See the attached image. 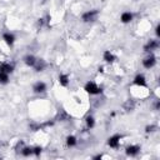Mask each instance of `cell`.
<instances>
[{
    "instance_id": "6da1fadb",
    "label": "cell",
    "mask_w": 160,
    "mask_h": 160,
    "mask_svg": "<svg viewBox=\"0 0 160 160\" xmlns=\"http://www.w3.org/2000/svg\"><path fill=\"white\" fill-rule=\"evenodd\" d=\"M84 90L88 92V94H90V95H99V94H101V88L98 85V84H95L94 81H88L86 84H85V86H84Z\"/></svg>"
},
{
    "instance_id": "7a4b0ae2",
    "label": "cell",
    "mask_w": 160,
    "mask_h": 160,
    "mask_svg": "<svg viewBox=\"0 0 160 160\" xmlns=\"http://www.w3.org/2000/svg\"><path fill=\"white\" fill-rule=\"evenodd\" d=\"M98 15H99V11H98L96 9L89 10V11H86V12H84V14L81 15V20H82L84 22H92V21L96 20Z\"/></svg>"
},
{
    "instance_id": "3957f363",
    "label": "cell",
    "mask_w": 160,
    "mask_h": 160,
    "mask_svg": "<svg viewBox=\"0 0 160 160\" xmlns=\"http://www.w3.org/2000/svg\"><path fill=\"white\" fill-rule=\"evenodd\" d=\"M155 64H156V58H155L151 52L142 60V66H144L145 69H151Z\"/></svg>"
},
{
    "instance_id": "277c9868",
    "label": "cell",
    "mask_w": 160,
    "mask_h": 160,
    "mask_svg": "<svg viewBox=\"0 0 160 160\" xmlns=\"http://www.w3.org/2000/svg\"><path fill=\"white\" fill-rule=\"evenodd\" d=\"M120 140H121V136L119 134H115L108 139V145L112 149H118L120 146Z\"/></svg>"
},
{
    "instance_id": "5b68a950",
    "label": "cell",
    "mask_w": 160,
    "mask_h": 160,
    "mask_svg": "<svg viewBox=\"0 0 160 160\" xmlns=\"http://www.w3.org/2000/svg\"><path fill=\"white\" fill-rule=\"evenodd\" d=\"M158 48H159V41L151 39V40H149V41L146 42V45L144 46V51H146V52H151V51L156 50Z\"/></svg>"
},
{
    "instance_id": "8992f818",
    "label": "cell",
    "mask_w": 160,
    "mask_h": 160,
    "mask_svg": "<svg viewBox=\"0 0 160 160\" xmlns=\"http://www.w3.org/2000/svg\"><path fill=\"white\" fill-rule=\"evenodd\" d=\"M32 90L36 94H42V92L46 91V84L44 81H36L34 84V86H32Z\"/></svg>"
},
{
    "instance_id": "52a82bcc",
    "label": "cell",
    "mask_w": 160,
    "mask_h": 160,
    "mask_svg": "<svg viewBox=\"0 0 160 160\" xmlns=\"http://www.w3.org/2000/svg\"><path fill=\"white\" fill-rule=\"evenodd\" d=\"M2 40L6 42V45H9V46H12L14 45V42H15V36H14V34L12 32H4L2 34Z\"/></svg>"
},
{
    "instance_id": "ba28073f",
    "label": "cell",
    "mask_w": 160,
    "mask_h": 160,
    "mask_svg": "<svg viewBox=\"0 0 160 160\" xmlns=\"http://www.w3.org/2000/svg\"><path fill=\"white\" fill-rule=\"evenodd\" d=\"M134 84L136 86H140V88H145L146 86V79L142 74H138L135 78H134Z\"/></svg>"
},
{
    "instance_id": "9c48e42d",
    "label": "cell",
    "mask_w": 160,
    "mask_h": 160,
    "mask_svg": "<svg viewBox=\"0 0 160 160\" xmlns=\"http://www.w3.org/2000/svg\"><path fill=\"white\" fill-rule=\"evenodd\" d=\"M0 71L11 74V72L14 71V64H10V62H6V61L0 62Z\"/></svg>"
},
{
    "instance_id": "30bf717a",
    "label": "cell",
    "mask_w": 160,
    "mask_h": 160,
    "mask_svg": "<svg viewBox=\"0 0 160 160\" xmlns=\"http://www.w3.org/2000/svg\"><path fill=\"white\" fill-rule=\"evenodd\" d=\"M102 59L105 60V62H114L115 60H116V58H115V55L110 51V50H105L104 51V54H102Z\"/></svg>"
},
{
    "instance_id": "8fae6325",
    "label": "cell",
    "mask_w": 160,
    "mask_h": 160,
    "mask_svg": "<svg viewBox=\"0 0 160 160\" xmlns=\"http://www.w3.org/2000/svg\"><path fill=\"white\" fill-rule=\"evenodd\" d=\"M132 14L130 12V11H124L122 14H121V16H120V20H121V22L122 24H129V22H131V20H132Z\"/></svg>"
},
{
    "instance_id": "7c38bea8",
    "label": "cell",
    "mask_w": 160,
    "mask_h": 160,
    "mask_svg": "<svg viewBox=\"0 0 160 160\" xmlns=\"http://www.w3.org/2000/svg\"><path fill=\"white\" fill-rule=\"evenodd\" d=\"M140 151V146L139 145H130L126 148V154L129 156H135L138 155V152Z\"/></svg>"
},
{
    "instance_id": "4fadbf2b",
    "label": "cell",
    "mask_w": 160,
    "mask_h": 160,
    "mask_svg": "<svg viewBox=\"0 0 160 160\" xmlns=\"http://www.w3.org/2000/svg\"><path fill=\"white\" fill-rule=\"evenodd\" d=\"M24 62H25V65H28V66H34L35 65V62H36V58L34 56V55H30V54H28V55H25L24 56Z\"/></svg>"
},
{
    "instance_id": "5bb4252c",
    "label": "cell",
    "mask_w": 160,
    "mask_h": 160,
    "mask_svg": "<svg viewBox=\"0 0 160 160\" xmlns=\"http://www.w3.org/2000/svg\"><path fill=\"white\" fill-rule=\"evenodd\" d=\"M32 68L35 69V71L40 72V71H42V70L46 68V62H45L42 59H36V62H35V65H34Z\"/></svg>"
},
{
    "instance_id": "9a60e30c",
    "label": "cell",
    "mask_w": 160,
    "mask_h": 160,
    "mask_svg": "<svg viewBox=\"0 0 160 160\" xmlns=\"http://www.w3.org/2000/svg\"><path fill=\"white\" fill-rule=\"evenodd\" d=\"M70 82V79H69V75L68 74H60L59 75V84L64 88H66Z\"/></svg>"
},
{
    "instance_id": "2e32d148",
    "label": "cell",
    "mask_w": 160,
    "mask_h": 160,
    "mask_svg": "<svg viewBox=\"0 0 160 160\" xmlns=\"http://www.w3.org/2000/svg\"><path fill=\"white\" fill-rule=\"evenodd\" d=\"M76 142H78V140H76V138H75L74 135H69V136L66 138V145H68L69 148L75 146V145H76Z\"/></svg>"
},
{
    "instance_id": "e0dca14e",
    "label": "cell",
    "mask_w": 160,
    "mask_h": 160,
    "mask_svg": "<svg viewBox=\"0 0 160 160\" xmlns=\"http://www.w3.org/2000/svg\"><path fill=\"white\" fill-rule=\"evenodd\" d=\"M85 122H86L88 129H92V128H94V125H95V120H94V118H92L91 115H89V116H86V118H85Z\"/></svg>"
},
{
    "instance_id": "ac0fdd59",
    "label": "cell",
    "mask_w": 160,
    "mask_h": 160,
    "mask_svg": "<svg viewBox=\"0 0 160 160\" xmlns=\"http://www.w3.org/2000/svg\"><path fill=\"white\" fill-rule=\"evenodd\" d=\"M9 75L8 72H4V71H0V84H8L9 82Z\"/></svg>"
},
{
    "instance_id": "d6986e66",
    "label": "cell",
    "mask_w": 160,
    "mask_h": 160,
    "mask_svg": "<svg viewBox=\"0 0 160 160\" xmlns=\"http://www.w3.org/2000/svg\"><path fill=\"white\" fill-rule=\"evenodd\" d=\"M21 154H22L24 156H30V155H32V148L24 146V148L21 149Z\"/></svg>"
},
{
    "instance_id": "ffe728a7",
    "label": "cell",
    "mask_w": 160,
    "mask_h": 160,
    "mask_svg": "<svg viewBox=\"0 0 160 160\" xmlns=\"http://www.w3.org/2000/svg\"><path fill=\"white\" fill-rule=\"evenodd\" d=\"M134 106H135V105H134V102H132V101H130V100L125 104V109H126V110H132V109H134Z\"/></svg>"
},
{
    "instance_id": "44dd1931",
    "label": "cell",
    "mask_w": 160,
    "mask_h": 160,
    "mask_svg": "<svg viewBox=\"0 0 160 160\" xmlns=\"http://www.w3.org/2000/svg\"><path fill=\"white\" fill-rule=\"evenodd\" d=\"M155 129H156L155 125H148V126L145 128V132H148V134H149V132H152Z\"/></svg>"
},
{
    "instance_id": "7402d4cb",
    "label": "cell",
    "mask_w": 160,
    "mask_h": 160,
    "mask_svg": "<svg viewBox=\"0 0 160 160\" xmlns=\"http://www.w3.org/2000/svg\"><path fill=\"white\" fill-rule=\"evenodd\" d=\"M32 154H35L36 156H39V155L41 154V148H40V146H35V148H32Z\"/></svg>"
},
{
    "instance_id": "603a6c76",
    "label": "cell",
    "mask_w": 160,
    "mask_h": 160,
    "mask_svg": "<svg viewBox=\"0 0 160 160\" xmlns=\"http://www.w3.org/2000/svg\"><path fill=\"white\" fill-rule=\"evenodd\" d=\"M155 34H156V36H158V38L160 36V25H159V24H158V25H156V28H155Z\"/></svg>"
}]
</instances>
